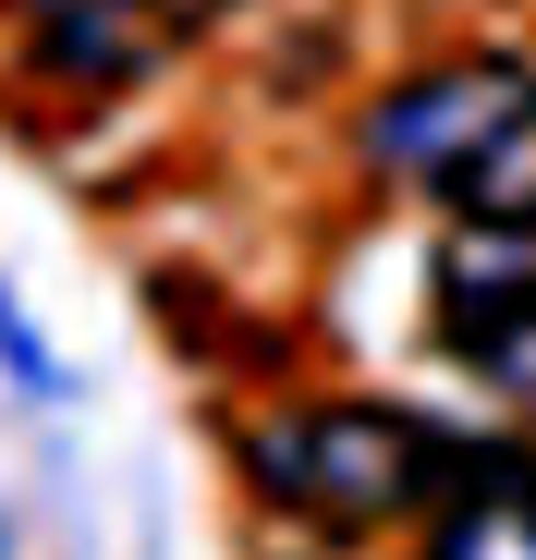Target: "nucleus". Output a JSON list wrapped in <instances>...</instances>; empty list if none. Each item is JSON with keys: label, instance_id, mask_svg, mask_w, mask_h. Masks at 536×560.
Here are the masks:
<instances>
[{"label": "nucleus", "instance_id": "f257e3e1", "mask_svg": "<svg viewBox=\"0 0 536 560\" xmlns=\"http://www.w3.org/2000/svg\"><path fill=\"white\" fill-rule=\"evenodd\" d=\"M366 159L452 220H536V73L524 61H439L366 110Z\"/></svg>", "mask_w": 536, "mask_h": 560}, {"label": "nucleus", "instance_id": "f03ea898", "mask_svg": "<svg viewBox=\"0 0 536 560\" xmlns=\"http://www.w3.org/2000/svg\"><path fill=\"white\" fill-rule=\"evenodd\" d=\"M256 463V488L281 500V512H317V524H391L415 512L427 488H452V476H427L439 439L391 402H305V415H268L244 439Z\"/></svg>", "mask_w": 536, "mask_h": 560}, {"label": "nucleus", "instance_id": "7ed1b4c3", "mask_svg": "<svg viewBox=\"0 0 536 560\" xmlns=\"http://www.w3.org/2000/svg\"><path fill=\"white\" fill-rule=\"evenodd\" d=\"M427 305H439L452 365L536 402V220H452V244L427 268Z\"/></svg>", "mask_w": 536, "mask_h": 560}, {"label": "nucleus", "instance_id": "20e7f679", "mask_svg": "<svg viewBox=\"0 0 536 560\" xmlns=\"http://www.w3.org/2000/svg\"><path fill=\"white\" fill-rule=\"evenodd\" d=\"M427 560H536V451H488L439 488Z\"/></svg>", "mask_w": 536, "mask_h": 560}, {"label": "nucleus", "instance_id": "39448f33", "mask_svg": "<svg viewBox=\"0 0 536 560\" xmlns=\"http://www.w3.org/2000/svg\"><path fill=\"white\" fill-rule=\"evenodd\" d=\"M0 353H13V378H25V390H61V378H49V353H37V329H25L13 305H0Z\"/></svg>", "mask_w": 536, "mask_h": 560}, {"label": "nucleus", "instance_id": "423d86ee", "mask_svg": "<svg viewBox=\"0 0 536 560\" xmlns=\"http://www.w3.org/2000/svg\"><path fill=\"white\" fill-rule=\"evenodd\" d=\"M159 13H171V25H196V13H220V0H159Z\"/></svg>", "mask_w": 536, "mask_h": 560}]
</instances>
